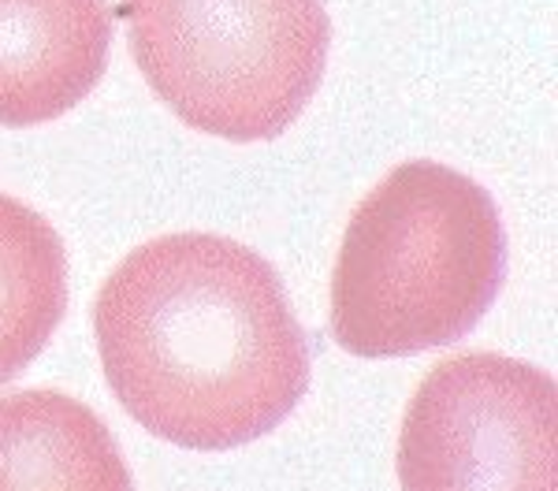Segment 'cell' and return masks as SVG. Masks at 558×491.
I'll return each instance as SVG.
<instances>
[{
    "label": "cell",
    "instance_id": "1",
    "mask_svg": "<svg viewBox=\"0 0 558 491\" xmlns=\"http://www.w3.org/2000/svg\"><path fill=\"white\" fill-rule=\"evenodd\" d=\"M94 332L123 409L186 451L260 440L310 388V343L276 268L209 231L123 257L94 302Z\"/></svg>",
    "mask_w": 558,
    "mask_h": 491
},
{
    "label": "cell",
    "instance_id": "2",
    "mask_svg": "<svg viewBox=\"0 0 558 491\" xmlns=\"http://www.w3.org/2000/svg\"><path fill=\"white\" fill-rule=\"evenodd\" d=\"M507 235L492 194L436 160L384 175L347 223L331 332L354 357H407L470 335L499 298Z\"/></svg>",
    "mask_w": 558,
    "mask_h": 491
},
{
    "label": "cell",
    "instance_id": "3",
    "mask_svg": "<svg viewBox=\"0 0 558 491\" xmlns=\"http://www.w3.org/2000/svg\"><path fill=\"white\" fill-rule=\"evenodd\" d=\"M134 64L186 127L228 142L283 134L331 49L324 0H128Z\"/></svg>",
    "mask_w": 558,
    "mask_h": 491
},
{
    "label": "cell",
    "instance_id": "4",
    "mask_svg": "<svg viewBox=\"0 0 558 491\" xmlns=\"http://www.w3.org/2000/svg\"><path fill=\"white\" fill-rule=\"evenodd\" d=\"M402 491H558V391L502 354L428 372L399 435Z\"/></svg>",
    "mask_w": 558,
    "mask_h": 491
},
{
    "label": "cell",
    "instance_id": "5",
    "mask_svg": "<svg viewBox=\"0 0 558 491\" xmlns=\"http://www.w3.org/2000/svg\"><path fill=\"white\" fill-rule=\"evenodd\" d=\"M112 45L108 0H0V123L38 127L97 86Z\"/></svg>",
    "mask_w": 558,
    "mask_h": 491
},
{
    "label": "cell",
    "instance_id": "6",
    "mask_svg": "<svg viewBox=\"0 0 558 491\" xmlns=\"http://www.w3.org/2000/svg\"><path fill=\"white\" fill-rule=\"evenodd\" d=\"M0 491H134L108 425L64 391L0 398Z\"/></svg>",
    "mask_w": 558,
    "mask_h": 491
},
{
    "label": "cell",
    "instance_id": "7",
    "mask_svg": "<svg viewBox=\"0 0 558 491\" xmlns=\"http://www.w3.org/2000/svg\"><path fill=\"white\" fill-rule=\"evenodd\" d=\"M68 309V254L52 223L0 194V383L34 361Z\"/></svg>",
    "mask_w": 558,
    "mask_h": 491
}]
</instances>
